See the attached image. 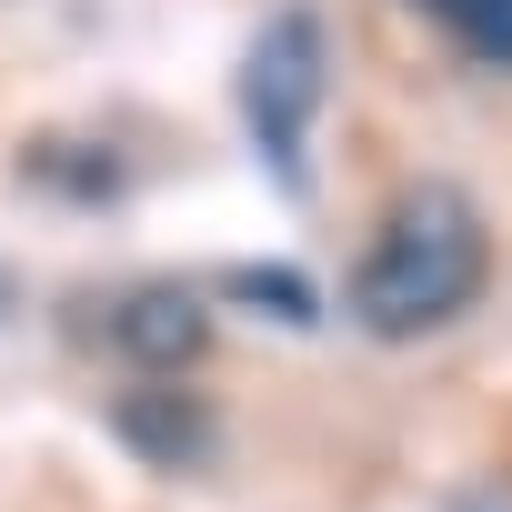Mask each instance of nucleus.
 <instances>
[{"label":"nucleus","instance_id":"1","mask_svg":"<svg viewBox=\"0 0 512 512\" xmlns=\"http://www.w3.org/2000/svg\"><path fill=\"white\" fill-rule=\"evenodd\" d=\"M492 282V231H482V201L462 181H412L372 241L352 262V322L372 342H432L452 332Z\"/></svg>","mask_w":512,"mask_h":512},{"label":"nucleus","instance_id":"4","mask_svg":"<svg viewBox=\"0 0 512 512\" xmlns=\"http://www.w3.org/2000/svg\"><path fill=\"white\" fill-rule=\"evenodd\" d=\"M111 432H121L141 462H171V472H181V462H201V452L221 442V412H211L191 382H131V392L111 402Z\"/></svg>","mask_w":512,"mask_h":512},{"label":"nucleus","instance_id":"3","mask_svg":"<svg viewBox=\"0 0 512 512\" xmlns=\"http://www.w3.org/2000/svg\"><path fill=\"white\" fill-rule=\"evenodd\" d=\"M81 332L101 342V362H121L141 382H191V362L211 352V302L191 282H121L111 302L81 312Z\"/></svg>","mask_w":512,"mask_h":512},{"label":"nucleus","instance_id":"2","mask_svg":"<svg viewBox=\"0 0 512 512\" xmlns=\"http://www.w3.org/2000/svg\"><path fill=\"white\" fill-rule=\"evenodd\" d=\"M322 91H332V41H322V11H272L241 51V131L262 151V171L292 191L302 161H312V121H322Z\"/></svg>","mask_w":512,"mask_h":512},{"label":"nucleus","instance_id":"5","mask_svg":"<svg viewBox=\"0 0 512 512\" xmlns=\"http://www.w3.org/2000/svg\"><path fill=\"white\" fill-rule=\"evenodd\" d=\"M412 11H422L452 51H472V61L512 71V0H412Z\"/></svg>","mask_w":512,"mask_h":512}]
</instances>
